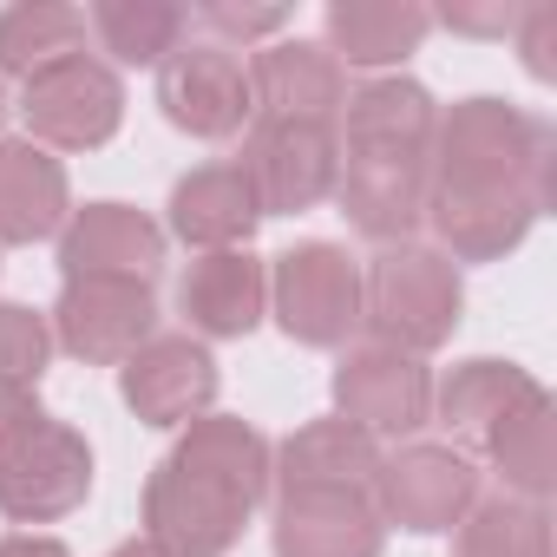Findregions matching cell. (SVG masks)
<instances>
[{"mask_svg": "<svg viewBox=\"0 0 557 557\" xmlns=\"http://www.w3.org/2000/svg\"><path fill=\"white\" fill-rule=\"evenodd\" d=\"M0 125H8V92H0Z\"/></svg>", "mask_w": 557, "mask_h": 557, "instance_id": "e575fe53", "label": "cell"}, {"mask_svg": "<svg viewBox=\"0 0 557 557\" xmlns=\"http://www.w3.org/2000/svg\"><path fill=\"white\" fill-rule=\"evenodd\" d=\"M92 492V446L66 420H34L14 440H0V511L14 524H53L79 511Z\"/></svg>", "mask_w": 557, "mask_h": 557, "instance_id": "5b68a950", "label": "cell"}, {"mask_svg": "<svg viewBox=\"0 0 557 557\" xmlns=\"http://www.w3.org/2000/svg\"><path fill=\"white\" fill-rule=\"evenodd\" d=\"M106 557H164L151 537H132V544H119V550H106Z\"/></svg>", "mask_w": 557, "mask_h": 557, "instance_id": "836d02e7", "label": "cell"}, {"mask_svg": "<svg viewBox=\"0 0 557 557\" xmlns=\"http://www.w3.org/2000/svg\"><path fill=\"white\" fill-rule=\"evenodd\" d=\"M0 557H73L60 537H40V531H14V537H0Z\"/></svg>", "mask_w": 557, "mask_h": 557, "instance_id": "d6a6232c", "label": "cell"}, {"mask_svg": "<svg viewBox=\"0 0 557 557\" xmlns=\"http://www.w3.org/2000/svg\"><path fill=\"white\" fill-rule=\"evenodd\" d=\"M335 420H348L374 440L420 433L433 420V374L413 355L361 342L335 361Z\"/></svg>", "mask_w": 557, "mask_h": 557, "instance_id": "30bf717a", "label": "cell"}, {"mask_svg": "<svg viewBox=\"0 0 557 557\" xmlns=\"http://www.w3.org/2000/svg\"><path fill=\"white\" fill-rule=\"evenodd\" d=\"M511 40L524 53V73L550 86L557 79V0H531V8L518 14V27H511Z\"/></svg>", "mask_w": 557, "mask_h": 557, "instance_id": "f1b7e54d", "label": "cell"}, {"mask_svg": "<svg viewBox=\"0 0 557 557\" xmlns=\"http://www.w3.org/2000/svg\"><path fill=\"white\" fill-rule=\"evenodd\" d=\"M531 394H537V381H531L518 361H492V355H479V361H459V368L433 387V420H440L453 440L485 446V433H492L511 407H524Z\"/></svg>", "mask_w": 557, "mask_h": 557, "instance_id": "603a6c76", "label": "cell"}, {"mask_svg": "<svg viewBox=\"0 0 557 557\" xmlns=\"http://www.w3.org/2000/svg\"><path fill=\"white\" fill-rule=\"evenodd\" d=\"M256 223H262V203H256V184L243 164H197L171 190V236H184L197 256L249 249Z\"/></svg>", "mask_w": 557, "mask_h": 557, "instance_id": "d6986e66", "label": "cell"}, {"mask_svg": "<svg viewBox=\"0 0 557 557\" xmlns=\"http://www.w3.org/2000/svg\"><path fill=\"white\" fill-rule=\"evenodd\" d=\"M269 459H275V446L249 420H236V413L190 420L184 440L145 479V537L164 557L236 550L243 524L269 498Z\"/></svg>", "mask_w": 557, "mask_h": 557, "instance_id": "7a4b0ae2", "label": "cell"}, {"mask_svg": "<svg viewBox=\"0 0 557 557\" xmlns=\"http://www.w3.org/2000/svg\"><path fill=\"white\" fill-rule=\"evenodd\" d=\"M433 34V14L420 0H329V53L348 66H400L407 53H420V40Z\"/></svg>", "mask_w": 557, "mask_h": 557, "instance_id": "7402d4cb", "label": "cell"}, {"mask_svg": "<svg viewBox=\"0 0 557 557\" xmlns=\"http://www.w3.org/2000/svg\"><path fill=\"white\" fill-rule=\"evenodd\" d=\"M518 0H453V8H440L433 21L453 27V34H472V40H505L518 27Z\"/></svg>", "mask_w": 557, "mask_h": 557, "instance_id": "4dcf8cb0", "label": "cell"}, {"mask_svg": "<svg viewBox=\"0 0 557 557\" xmlns=\"http://www.w3.org/2000/svg\"><path fill=\"white\" fill-rule=\"evenodd\" d=\"M485 459L498 466V479H505L511 498L544 505V492L557 485V420H550V394L544 387L485 433Z\"/></svg>", "mask_w": 557, "mask_h": 557, "instance_id": "cb8c5ba5", "label": "cell"}, {"mask_svg": "<svg viewBox=\"0 0 557 557\" xmlns=\"http://www.w3.org/2000/svg\"><path fill=\"white\" fill-rule=\"evenodd\" d=\"M21 119L40 151H99L125 125V86L106 60L73 53L21 86Z\"/></svg>", "mask_w": 557, "mask_h": 557, "instance_id": "52a82bcc", "label": "cell"}, {"mask_svg": "<svg viewBox=\"0 0 557 557\" xmlns=\"http://www.w3.org/2000/svg\"><path fill=\"white\" fill-rule=\"evenodd\" d=\"M86 27L99 34V47L119 66H164L184 47L190 14L171 8V0H99V8L86 14Z\"/></svg>", "mask_w": 557, "mask_h": 557, "instance_id": "484cf974", "label": "cell"}, {"mask_svg": "<svg viewBox=\"0 0 557 557\" xmlns=\"http://www.w3.org/2000/svg\"><path fill=\"white\" fill-rule=\"evenodd\" d=\"M47 355H53L47 315H34L21 302H0V381H8V387H40Z\"/></svg>", "mask_w": 557, "mask_h": 557, "instance_id": "83f0119b", "label": "cell"}, {"mask_svg": "<svg viewBox=\"0 0 557 557\" xmlns=\"http://www.w3.org/2000/svg\"><path fill=\"white\" fill-rule=\"evenodd\" d=\"M177 309L203 342H243L269 315V269L249 249H210L184 269Z\"/></svg>", "mask_w": 557, "mask_h": 557, "instance_id": "ac0fdd59", "label": "cell"}, {"mask_svg": "<svg viewBox=\"0 0 557 557\" xmlns=\"http://www.w3.org/2000/svg\"><path fill=\"white\" fill-rule=\"evenodd\" d=\"M40 420V400H34V387H8L0 381V440H14L21 426H34Z\"/></svg>", "mask_w": 557, "mask_h": 557, "instance_id": "1f68e13d", "label": "cell"}, {"mask_svg": "<svg viewBox=\"0 0 557 557\" xmlns=\"http://www.w3.org/2000/svg\"><path fill=\"white\" fill-rule=\"evenodd\" d=\"M197 21L223 40H269V34H283L289 27V8H236V0H203Z\"/></svg>", "mask_w": 557, "mask_h": 557, "instance_id": "f546056e", "label": "cell"}, {"mask_svg": "<svg viewBox=\"0 0 557 557\" xmlns=\"http://www.w3.org/2000/svg\"><path fill=\"white\" fill-rule=\"evenodd\" d=\"M459 309H466L459 262L440 256L433 243H387L361 269V329L374 335V348L420 361L453 342Z\"/></svg>", "mask_w": 557, "mask_h": 557, "instance_id": "3957f363", "label": "cell"}, {"mask_svg": "<svg viewBox=\"0 0 557 557\" xmlns=\"http://www.w3.org/2000/svg\"><path fill=\"white\" fill-rule=\"evenodd\" d=\"M256 184L262 216H302L322 197H335L342 177V138L335 125H283V119H256L236 158Z\"/></svg>", "mask_w": 557, "mask_h": 557, "instance_id": "ba28073f", "label": "cell"}, {"mask_svg": "<svg viewBox=\"0 0 557 557\" xmlns=\"http://www.w3.org/2000/svg\"><path fill=\"white\" fill-rule=\"evenodd\" d=\"M119 394L145 426H190L216 400V361L197 335H151L119 368Z\"/></svg>", "mask_w": 557, "mask_h": 557, "instance_id": "5bb4252c", "label": "cell"}, {"mask_svg": "<svg viewBox=\"0 0 557 557\" xmlns=\"http://www.w3.org/2000/svg\"><path fill=\"white\" fill-rule=\"evenodd\" d=\"M269 309L302 348H348V335L361 329V262L322 236L283 249L269 275Z\"/></svg>", "mask_w": 557, "mask_h": 557, "instance_id": "277c9868", "label": "cell"}, {"mask_svg": "<svg viewBox=\"0 0 557 557\" xmlns=\"http://www.w3.org/2000/svg\"><path fill=\"white\" fill-rule=\"evenodd\" d=\"M557 197L550 125L505 99H459L433 125V249L453 262H498Z\"/></svg>", "mask_w": 557, "mask_h": 557, "instance_id": "6da1fadb", "label": "cell"}, {"mask_svg": "<svg viewBox=\"0 0 557 557\" xmlns=\"http://www.w3.org/2000/svg\"><path fill=\"white\" fill-rule=\"evenodd\" d=\"M433 125H440L433 92L394 73V79H368L348 92L335 138L342 151H433Z\"/></svg>", "mask_w": 557, "mask_h": 557, "instance_id": "44dd1931", "label": "cell"}, {"mask_svg": "<svg viewBox=\"0 0 557 557\" xmlns=\"http://www.w3.org/2000/svg\"><path fill=\"white\" fill-rule=\"evenodd\" d=\"M53 342L86 368H125L158 335V289L125 275H73L47 315Z\"/></svg>", "mask_w": 557, "mask_h": 557, "instance_id": "8992f818", "label": "cell"}, {"mask_svg": "<svg viewBox=\"0 0 557 557\" xmlns=\"http://www.w3.org/2000/svg\"><path fill=\"white\" fill-rule=\"evenodd\" d=\"M158 106H164V119L177 125V132H190V138H236L249 119H256V106H249V73H243V60L230 53V47H216V40H184L164 66H158Z\"/></svg>", "mask_w": 557, "mask_h": 557, "instance_id": "8fae6325", "label": "cell"}, {"mask_svg": "<svg viewBox=\"0 0 557 557\" xmlns=\"http://www.w3.org/2000/svg\"><path fill=\"white\" fill-rule=\"evenodd\" d=\"M73 216L66 164L34 138H0V243H47Z\"/></svg>", "mask_w": 557, "mask_h": 557, "instance_id": "ffe728a7", "label": "cell"}, {"mask_svg": "<svg viewBox=\"0 0 557 557\" xmlns=\"http://www.w3.org/2000/svg\"><path fill=\"white\" fill-rule=\"evenodd\" d=\"M60 269L73 275H125V283H158L164 269V230L132 203H86L60 230Z\"/></svg>", "mask_w": 557, "mask_h": 557, "instance_id": "9a60e30c", "label": "cell"}, {"mask_svg": "<svg viewBox=\"0 0 557 557\" xmlns=\"http://www.w3.org/2000/svg\"><path fill=\"white\" fill-rule=\"evenodd\" d=\"M479 498V466L453 446H400L394 459H381V479H374V511L381 524H400V531H453Z\"/></svg>", "mask_w": 557, "mask_h": 557, "instance_id": "7c38bea8", "label": "cell"}, {"mask_svg": "<svg viewBox=\"0 0 557 557\" xmlns=\"http://www.w3.org/2000/svg\"><path fill=\"white\" fill-rule=\"evenodd\" d=\"M453 557H550V511L531 498H472L453 524Z\"/></svg>", "mask_w": 557, "mask_h": 557, "instance_id": "4316f807", "label": "cell"}, {"mask_svg": "<svg viewBox=\"0 0 557 557\" xmlns=\"http://www.w3.org/2000/svg\"><path fill=\"white\" fill-rule=\"evenodd\" d=\"M249 106L256 119L283 125H335L348 106V73L322 40H269L249 66Z\"/></svg>", "mask_w": 557, "mask_h": 557, "instance_id": "4fadbf2b", "label": "cell"}, {"mask_svg": "<svg viewBox=\"0 0 557 557\" xmlns=\"http://www.w3.org/2000/svg\"><path fill=\"white\" fill-rule=\"evenodd\" d=\"M275 557H381L387 524L374 492H289L275 498Z\"/></svg>", "mask_w": 557, "mask_h": 557, "instance_id": "2e32d148", "label": "cell"}, {"mask_svg": "<svg viewBox=\"0 0 557 557\" xmlns=\"http://www.w3.org/2000/svg\"><path fill=\"white\" fill-rule=\"evenodd\" d=\"M381 440L348 426V420H309L296 426L269 459V485L275 492H374L381 479Z\"/></svg>", "mask_w": 557, "mask_h": 557, "instance_id": "e0dca14e", "label": "cell"}, {"mask_svg": "<svg viewBox=\"0 0 557 557\" xmlns=\"http://www.w3.org/2000/svg\"><path fill=\"white\" fill-rule=\"evenodd\" d=\"M86 53V14L60 8V0H14L0 8V73L8 79H34L60 60Z\"/></svg>", "mask_w": 557, "mask_h": 557, "instance_id": "d4e9b609", "label": "cell"}, {"mask_svg": "<svg viewBox=\"0 0 557 557\" xmlns=\"http://www.w3.org/2000/svg\"><path fill=\"white\" fill-rule=\"evenodd\" d=\"M426 190H433V151H342L335 203L381 249L413 243V230L426 223Z\"/></svg>", "mask_w": 557, "mask_h": 557, "instance_id": "9c48e42d", "label": "cell"}]
</instances>
